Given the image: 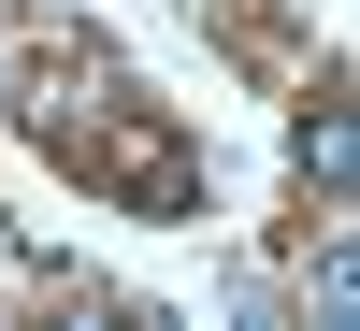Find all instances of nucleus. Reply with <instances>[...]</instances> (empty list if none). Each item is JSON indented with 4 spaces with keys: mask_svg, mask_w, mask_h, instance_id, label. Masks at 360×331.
I'll return each mask as SVG.
<instances>
[{
    "mask_svg": "<svg viewBox=\"0 0 360 331\" xmlns=\"http://www.w3.org/2000/svg\"><path fill=\"white\" fill-rule=\"evenodd\" d=\"M303 173H317V188H346V101L303 115Z\"/></svg>",
    "mask_w": 360,
    "mask_h": 331,
    "instance_id": "obj_1",
    "label": "nucleus"
}]
</instances>
